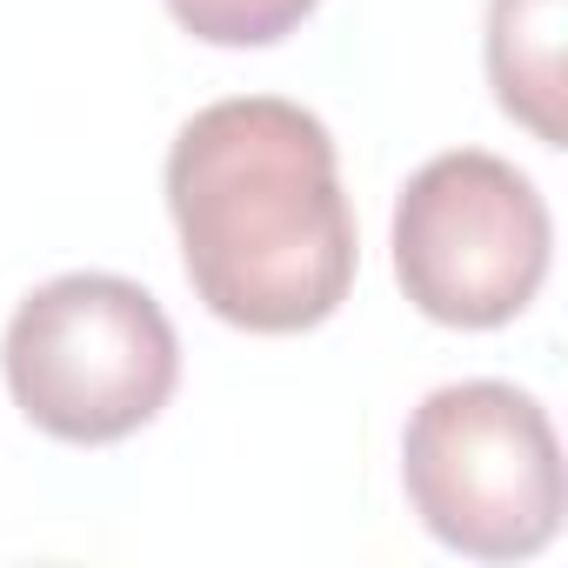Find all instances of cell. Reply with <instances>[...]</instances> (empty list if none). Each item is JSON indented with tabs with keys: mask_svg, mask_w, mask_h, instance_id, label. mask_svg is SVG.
Masks as SVG:
<instances>
[{
	"mask_svg": "<svg viewBox=\"0 0 568 568\" xmlns=\"http://www.w3.org/2000/svg\"><path fill=\"white\" fill-rule=\"evenodd\" d=\"M168 214L201 308L247 335H308L355 288V207L322 114L281 94L201 108L168 148Z\"/></svg>",
	"mask_w": 568,
	"mask_h": 568,
	"instance_id": "6da1fadb",
	"label": "cell"
},
{
	"mask_svg": "<svg viewBox=\"0 0 568 568\" xmlns=\"http://www.w3.org/2000/svg\"><path fill=\"white\" fill-rule=\"evenodd\" d=\"M14 408L74 448H108L148 428L174 382L181 342L168 308L128 274H54L14 308L0 342Z\"/></svg>",
	"mask_w": 568,
	"mask_h": 568,
	"instance_id": "7a4b0ae2",
	"label": "cell"
},
{
	"mask_svg": "<svg viewBox=\"0 0 568 568\" xmlns=\"http://www.w3.org/2000/svg\"><path fill=\"white\" fill-rule=\"evenodd\" d=\"M402 488L422 528L475 561H528L561 528V442L515 382H448L402 435Z\"/></svg>",
	"mask_w": 568,
	"mask_h": 568,
	"instance_id": "3957f363",
	"label": "cell"
},
{
	"mask_svg": "<svg viewBox=\"0 0 568 568\" xmlns=\"http://www.w3.org/2000/svg\"><path fill=\"white\" fill-rule=\"evenodd\" d=\"M395 281L442 328H508L548 281L555 221L535 181L481 148L435 154L395 194Z\"/></svg>",
	"mask_w": 568,
	"mask_h": 568,
	"instance_id": "277c9868",
	"label": "cell"
},
{
	"mask_svg": "<svg viewBox=\"0 0 568 568\" xmlns=\"http://www.w3.org/2000/svg\"><path fill=\"white\" fill-rule=\"evenodd\" d=\"M561 28H568V0H488V88L501 114L521 121L541 148L568 141Z\"/></svg>",
	"mask_w": 568,
	"mask_h": 568,
	"instance_id": "5b68a950",
	"label": "cell"
},
{
	"mask_svg": "<svg viewBox=\"0 0 568 568\" xmlns=\"http://www.w3.org/2000/svg\"><path fill=\"white\" fill-rule=\"evenodd\" d=\"M315 8L322 0H168V14L207 48H274Z\"/></svg>",
	"mask_w": 568,
	"mask_h": 568,
	"instance_id": "8992f818",
	"label": "cell"
}]
</instances>
